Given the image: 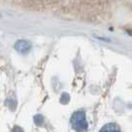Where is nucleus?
Instances as JSON below:
<instances>
[{"instance_id":"obj_3","label":"nucleus","mask_w":132,"mask_h":132,"mask_svg":"<svg viewBox=\"0 0 132 132\" xmlns=\"http://www.w3.org/2000/svg\"><path fill=\"white\" fill-rule=\"evenodd\" d=\"M99 132H120V128L115 123H107L101 127Z\"/></svg>"},{"instance_id":"obj_6","label":"nucleus","mask_w":132,"mask_h":132,"mask_svg":"<svg viewBox=\"0 0 132 132\" xmlns=\"http://www.w3.org/2000/svg\"><path fill=\"white\" fill-rule=\"evenodd\" d=\"M11 132H23V129L21 127H19V126H15Z\"/></svg>"},{"instance_id":"obj_2","label":"nucleus","mask_w":132,"mask_h":132,"mask_svg":"<svg viewBox=\"0 0 132 132\" xmlns=\"http://www.w3.org/2000/svg\"><path fill=\"white\" fill-rule=\"evenodd\" d=\"M15 49H16L18 52H20V53L25 54L30 51V49H31V44H30V42H28L26 40H19V41H17L16 44H15Z\"/></svg>"},{"instance_id":"obj_5","label":"nucleus","mask_w":132,"mask_h":132,"mask_svg":"<svg viewBox=\"0 0 132 132\" xmlns=\"http://www.w3.org/2000/svg\"><path fill=\"white\" fill-rule=\"evenodd\" d=\"M60 101H61L62 104H67V103L70 101V95H69L68 93H64L63 94H62L61 98H60Z\"/></svg>"},{"instance_id":"obj_4","label":"nucleus","mask_w":132,"mask_h":132,"mask_svg":"<svg viewBox=\"0 0 132 132\" xmlns=\"http://www.w3.org/2000/svg\"><path fill=\"white\" fill-rule=\"evenodd\" d=\"M34 121H35V123L37 124V125H42L43 123H44V117L41 115V114H37V115H35L34 116Z\"/></svg>"},{"instance_id":"obj_1","label":"nucleus","mask_w":132,"mask_h":132,"mask_svg":"<svg viewBox=\"0 0 132 132\" xmlns=\"http://www.w3.org/2000/svg\"><path fill=\"white\" fill-rule=\"evenodd\" d=\"M71 124L73 129L78 132H86L88 128V124L86 119V113L84 111H77L71 118Z\"/></svg>"}]
</instances>
